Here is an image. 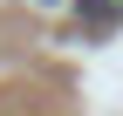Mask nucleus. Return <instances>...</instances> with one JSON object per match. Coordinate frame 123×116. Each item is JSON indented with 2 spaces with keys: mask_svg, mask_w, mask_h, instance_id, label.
Masks as SVG:
<instances>
[{
  "mask_svg": "<svg viewBox=\"0 0 123 116\" xmlns=\"http://www.w3.org/2000/svg\"><path fill=\"white\" fill-rule=\"evenodd\" d=\"M123 21V0H82V34H110Z\"/></svg>",
  "mask_w": 123,
  "mask_h": 116,
  "instance_id": "1",
  "label": "nucleus"
}]
</instances>
